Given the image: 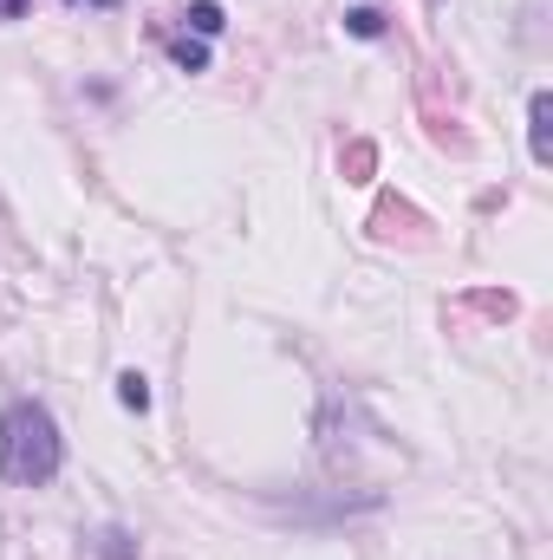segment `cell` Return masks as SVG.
Instances as JSON below:
<instances>
[{
  "mask_svg": "<svg viewBox=\"0 0 553 560\" xmlns=\"http://www.w3.org/2000/svg\"><path fill=\"white\" fill-rule=\"evenodd\" d=\"M59 469H66L59 418L39 398H13L0 411V482L7 489H46Z\"/></svg>",
  "mask_w": 553,
  "mask_h": 560,
  "instance_id": "obj_1",
  "label": "cell"
},
{
  "mask_svg": "<svg viewBox=\"0 0 553 560\" xmlns=\"http://www.w3.org/2000/svg\"><path fill=\"white\" fill-rule=\"evenodd\" d=\"M528 156L548 170L553 163V92H534L528 98Z\"/></svg>",
  "mask_w": 553,
  "mask_h": 560,
  "instance_id": "obj_2",
  "label": "cell"
},
{
  "mask_svg": "<svg viewBox=\"0 0 553 560\" xmlns=\"http://www.w3.org/2000/svg\"><path fill=\"white\" fill-rule=\"evenodd\" d=\"M183 26H189L196 39H215V33L228 26V13H222V0H189V13H183Z\"/></svg>",
  "mask_w": 553,
  "mask_h": 560,
  "instance_id": "obj_3",
  "label": "cell"
},
{
  "mask_svg": "<svg viewBox=\"0 0 553 560\" xmlns=\"http://www.w3.org/2000/svg\"><path fill=\"white\" fill-rule=\"evenodd\" d=\"M169 66H176V72H209V39L176 33V39H169Z\"/></svg>",
  "mask_w": 553,
  "mask_h": 560,
  "instance_id": "obj_4",
  "label": "cell"
},
{
  "mask_svg": "<svg viewBox=\"0 0 553 560\" xmlns=\"http://www.w3.org/2000/svg\"><path fill=\"white\" fill-rule=\"evenodd\" d=\"M118 405H125V411H150V378H143V372H118Z\"/></svg>",
  "mask_w": 553,
  "mask_h": 560,
  "instance_id": "obj_5",
  "label": "cell"
},
{
  "mask_svg": "<svg viewBox=\"0 0 553 560\" xmlns=\"http://www.w3.org/2000/svg\"><path fill=\"white\" fill-rule=\"evenodd\" d=\"M345 33H352V39H385V13H378V7H352V13H345Z\"/></svg>",
  "mask_w": 553,
  "mask_h": 560,
  "instance_id": "obj_6",
  "label": "cell"
},
{
  "mask_svg": "<svg viewBox=\"0 0 553 560\" xmlns=\"http://www.w3.org/2000/svg\"><path fill=\"white\" fill-rule=\"evenodd\" d=\"M98 560H138L131 528H105V535H98Z\"/></svg>",
  "mask_w": 553,
  "mask_h": 560,
  "instance_id": "obj_7",
  "label": "cell"
},
{
  "mask_svg": "<svg viewBox=\"0 0 553 560\" xmlns=\"http://www.w3.org/2000/svg\"><path fill=\"white\" fill-rule=\"evenodd\" d=\"M33 13V0H0V26H13V20H26Z\"/></svg>",
  "mask_w": 553,
  "mask_h": 560,
  "instance_id": "obj_8",
  "label": "cell"
},
{
  "mask_svg": "<svg viewBox=\"0 0 553 560\" xmlns=\"http://www.w3.org/2000/svg\"><path fill=\"white\" fill-rule=\"evenodd\" d=\"M66 7H125V0H66Z\"/></svg>",
  "mask_w": 553,
  "mask_h": 560,
  "instance_id": "obj_9",
  "label": "cell"
}]
</instances>
